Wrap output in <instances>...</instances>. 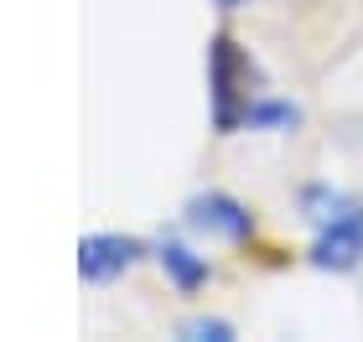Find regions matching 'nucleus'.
<instances>
[{
	"mask_svg": "<svg viewBox=\"0 0 363 342\" xmlns=\"http://www.w3.org/2000/svg\"><path fill=\"white\" fill-rule=\"evenodd\" d=\"M255 84H259L255 57L228 31H218L208 42V89H213V125H218V135H234L244 125V104L259 93Z\"/></svg>",
	"mask_w": 363,
	"mask_h": 342,
	"instance_id": "nucleus-1",
	"label": "nucleus"
},
{
	"mask_svg": "<svg viewBox=\"0 0 363 342\" xmlns=\"http://www.w3.org/2000/svg\"><path fill=\"white\" fill-rule=\"evenodd\" d=\"M182 223L203 239H223V244H250L255 239V213L228 192H197L182 207Z\"/></svg>",
	"mask_w": 363,
	"mask_h": 342,
	"instance_id": "nucleus-2",
	"label": "nucleus"
},
{
	"mask_svg": "<svg viewBox=\"0 0 363 342\" xmlns=\"http://www.w3.org/2000/svg\"><path fill=\"white\" fill-rule=\"evenodd\" d=\"M311 265L317 270H337V275H348L363 265V207L348 203L337 218H327L317 228V239H311Z\"/></svg>",
	"mask_w": 363,
	"mask_h": 342,
	"instance_id": "nucleus-3",
	"label": "nucleus"
},
{
	"mask_svg": "<svg viewBox=\"0 0 363 342\" xmlns=\"http://www.w3.org/2000/svg\"><path fill=\"white\" fill-rule=\"evenodd\" d=\"M140 254H145V244L130 239V234H89L78 244V275H84L89 285H109L114 275H125Z\"/></svg>",
	"mask_w": 363,
	"mask_h": 342,
	"instance_id": "nucleus-4",
	"label": "nucleus"
},
{
	"mask_svg": "<svg viewBox=\"0 0 363 342\" xmlns=\"http://www.w3.org/2000/svg\"><path fill=\"white\" fill-rule=\"evenodd\" d=\"M156 265L167 270V280L182 290V296L203 290V285H208V275H213V270H208V259L197 254V249H187L182 239H161V244H156Z\"/></svg>",
	"mask_w": 363,
	"mask_h": 342,
	"instance_id": "nucleus-5",
	"label": "nucleus"
},
{
	"mask_svg": "<svg viewBox=\"0 0 363 342\" xmlns=\"http://www.w3.org/2000/svg\"><path fill=\"white\" fill-rule=\"evenodd\" d=\"M296 125H301V109H296L291 99L255 93V99L244 104V125H239V130H270V135H291Z\"/></svg>",
	"mask_w": 363,
	"mask_h": 342,
	"instance_id": "nucleus-6",
	"label": "nucleus"
},
{
	"mask_svg": "<svg viewBox=\"0 0 363 342\" xmlns=\"http://www.w3.org/2000/svg\"><path fill=\"white\" fill-rule=\"evenodd\" d=\"M348 203H353L348 192H337V187H327V182H317V187H301V218H306L311 228H322L327 218H337Z\"/></svg>",
	"mask_w": 363,
	"mask_h": 342,
	"instance_id": "nucleus-7",
	"label": "nucleus"
},
{
	"mask_svg": "<svg viewBox=\"0 0 363 342\" xmlns=\"http://www.w3.org/2000/svg\"><path fill=\"white\" fill-rule=\"evenodd\" d=\"M177 337H187V342H234V327L218 317H192V321H182Z\"/></svg>",
	"mask_w": 363,
	"mask_h": 342,
	"instance_id": "nucleus-8",
	"label": "nucleus"
},
{
	"mask_svg": "<svg viewBox=\"0 0 363 342\" xmlns=\"http://www.w3.org/2000/svg\"><path fill=\"white\" fill-rule=\"evenodd\" d=\"M213 6H244V0H213Z\"/></svg>",
	"mask_w": 363,
	"mask_h": 342,
	"instance_id": "nucleus-9",
	"label": "nucleus"
}]
</instances>
